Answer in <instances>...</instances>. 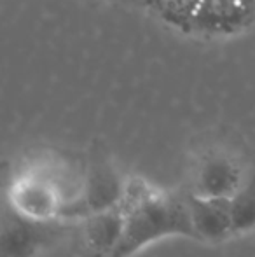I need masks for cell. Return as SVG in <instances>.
<instances>
[{
    "mask_svg": "<svg viewBox=\"0 0 255 257\" xmlns=\"http://www.w3.org/2000/svg\"><path fill=\"white\" fill-rule=\"evenodd\" d=\"M123 210L124 233L110 257H133L173 236L194 240L185 194L159 189L142 177H129Z\"/></svg>",
    "mask_w": 255,
    "mask_h": 257,
    "instance_id": "1",
    "label": "cell"
},
{
    "mask_svg": "<svg viewBox=\"0 0 255 257\" xmlns=\"http://www.w3.org/2000/svg\"><path fill=\"white\" fill-rule=\"evenodd\" d=\"M9 206L20 215L39 222H58L63 217L65 196L56 179L51 156H39L21 166L7 189Z\"/></svg>",
    "mask_w": 255,
    "mask_h": 257,
    "instance_id": "2",
    "label": "cell"
},
{
    "mask_svg": "<svg viewBox=\"0 0 255 257\" xmlns=\"http://www.w3.org/2000/svg\"><path fill=\"white\" fill-rule=\"evenodd\" d=\"M252 163V159H246L238 149L225 144L204 147L192 163L191 189L187 193L201 198L229 200L245 182Z\"/></svg>",
    "mask_w": 255,
    "mask_h": 257,
    "instance_id": "3",
    "label": "cell"
},
{
    "mask_svg": "<svg viewBox=\"0 0 255 257\" xmlns=\"http://www.w3.org/2000/svg\"><path fill=\"white\" fill-rule=\"evenodd\" d=\"M255 25V0H199L187 34L204 39H229Z\"/></svg>",
    "mask_w": 255,
    "mask_h": 257,
    "instance_id": "4",
    "label": "cell"
},
{
    "mask_svg": "<svg viewBox=\"0 0 255 257\" xmlns=\"http://www.w3.org/2000/svg\"><path fill=\"white\" fill-rule=\"evenodd\" d=\"M129 177H124L102 153H95L84 165L82 212L89 213L116 208L124 201Z\"/></svg>",
    "mask_w": 255,
    "mask_h": 257,
    "instance_id": "5",
    "label": "cell"
},
{
    "mask_svg": "<svg viewBox=\"0 0 255 257\" xmlns=\"http://www.w3.org/2000/svg\"><path fill=\"white\" fill-rule=\"evenodd\" d=\"M185 198L194 240L201 243L218 245L236 236L229 200L201 198L191 193H185Z\"/></svg>",
    "mask_w": 255,
    "mask_h": 257,
    "instance_id": "6",
    "label": "cell"
},
{
    "mask_svg": "<svg viewBox=\"0 0 255 257\" xmlns=\"http://www.w3.org/2000/svg\"><path fill=\"white\" fill-rule=\"evenodd\" d=\"M53 233V222L27 219L11 208L4 220L2 257H39L51 245Z\"/></svg>",
    "mask_w": 255,
    "mask_h": 257,
    "instance_id": "7",
    "label": "cell"
},
{
    "mask_svg": "<svg viewBox=\"0 0 255 257\" xmlns=\"http://www.w3.org/2000/svg\"><path fill=\"white\" fill-rule=\"evenodd\" d=\"M82 243L93 257H110L124 233L123 203L116 208L89 213L81 220Z\"/></svg>",
    "mask_w": 255,
    "mask_h": 257,
    "instance_id": "8",
    "label": "cell"
},
{
    "mask_svg": "<svg viewBox=\"0 0 255 257\" xmlns=\"http://www.w3.org/2000/svg\"><path fill=\"white\" fill-rule=\"evenodd\" d=\"M232 226L236 236H245L255 231V161L250 166L245 182L229 198Z\"/></svg>",
    "mask_w": 255,
    "mask_h": 257,
    "instance_id": "9",
    "label": "cell"
},
{
    "mask_svg": "<svg viewBox=\"0 0 255 257\" xmlns=\"http://www.w3.org/2000/svg\"><path fill=\"white\" fill-rule=\"evenodd\" d=\"M199 0H147V7L152 9L164 23L187 34L192 14Z\"/></svg>",
    "mask_w": 255,
    "mask_h": 257,
    "instance_id": "10",
    "label": "cell"
},
{
    "mask_svg": "<svg viewBox=\"0 0 255 257\" xmlns=\"http://www.w3.org/2000/svg\"><path fill=\"white\" fill-rule=\"evenodd\" d=\"M110 2H121V4H136V6H147V0H110Z\"/></svg>",
    "mask_w": 255,
    "mask_h": 257,
    "instance_id": "11",
    "label": "cell"
}]
</instances>
